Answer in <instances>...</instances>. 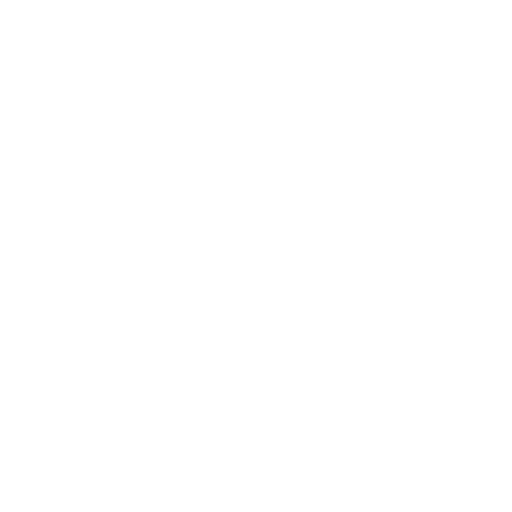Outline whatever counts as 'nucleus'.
I'll list each match as a JSON object with an SVG mask.
<instances>
[]
</instances>
